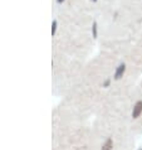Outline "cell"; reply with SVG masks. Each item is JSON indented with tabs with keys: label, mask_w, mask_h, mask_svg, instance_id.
<instances>
[{
	"label": "cell",
	"mask_w": 142,
	"mask_h": 150,
	"mask_svg": "<svg viewBox=\"0 0 142 150\" xmlns=\"http://www.w3.org/2000/svg\"><path fill=\"white\" fill-rule=\"evenodd\" d=\"M124 72H126V64H124V63H121L118 67L116 68V71H115L113 78H115V80H121V78L123 77Z\"/></svg>",
	"instance_id": "obj_1"
},
{
	"label": "cell",
	"mask_w": 142,
	"mask_h": 150,
	"mask_svg": "<svg viewBox=\"0 0 142 150\" xmlns=\"http://www.w3.org/2000/svg\"><path fill=\"white\" fill-rule=\"evenodd\" d=\"M142 114V101H137L133 106V110H132V117L133 119H138Z\"/></svg>",
	"instance_id": "obj_2"
},
{
	"label": "cell",
	"mask_w": 142,
	"mask_h": 150,
	"mask_svg": "<svg viewBox=\"0 0 142 150\" xmlns=\"http://www.w3.org/2000/svg\"><path fill=\"white\" fill-rule=\"evenodd\" d=\"M112 149H113V140H112V137H108L106 143L102 145L101 150H112Z\"/></svg>",
	"instance_id": "obj_3"
},
{
	"label": "cell",
	"mask_w": 142,
	"mask_h": 150,
	"mask_svg": "<svg viewBox=\"0 0 142 150\" xmlns=\"http://www.w3.org/2000/svg\"><path fill=\"white\" fill-rule=\"evenodd\" d=\"M92 35H93V38H97V35H98V27H97V23H93V25H92Z\"/></svg>",
	"instance_id": "obj_4"
},
{
	"label": "cell",
	"mask_w": 142,
	"mask_h": 150,
	"mask_svg": "<svg viewBox=\"0 0 142 150\" xmlns=\"http://www.w3.org/2000/svg\"><path fill=\"white\" fill-rule=\"evenodd\" d=\"M56 30H57V22H53V24H52V34L53 35L56 34Z\"/></svg>",
	"instance_id": "obj_5"
},
{
	"label": "cell",
	"mask_w": 142,
	"mask_h": 150,
	"mask_svg": "<svg viewBox=\"0 0 142 150\" xmlns=\"http://www.w3.org/2000/svg\"><path fill=\"white\" fill-rule=\"evenodd\" d=\"M110 85H111V80H106L103 82V87H106V88L107 87H110Z\"/></svg>",
	"instance_id": "obj_6"
},
{
	"label": "cell",
	"mask_w": 142,
	"mask_h": 150,
	"mask_svg": "<svg viewBox=\"0 0 142 150\" xmlns=\"http://www.w3.org/2000/svg\"><path fill=\"white\" fill-rule=\"evenodd\" d=\"M57 1H58V3H59V4H60V3H63V1H64V0H57Z\"/></svg>",
	"instance_id": "obj_7"
},
{
	"label": "cell",
	"mask_w": 142,
	"mask_h": 150,
	"mask_svg": "<svg viewBox=\"0 0 142 150\" xmlns=\"http://www.w3.org/2000/svg\"><path fill=\"white\" fill-rule=\"evenodd\" d=\"M92 1H97V0H92Z\"/></svg>",
	"instance_id": "obj_8"
},
{
	"label": "cell",
	"mask_w": 142,
	"mask_h": 150,
	"mask_svg": "<svg viewBox=\"0 0 142 150\" xmlns=\"http://www.w3.org/2000/svg\"><path fill=\"white\" fill-rule=\"evenodd\" d=\"M140 150H142V149H140Z\"/></svg>",
	"instance_id": "obj_9"
}]
</instances>
